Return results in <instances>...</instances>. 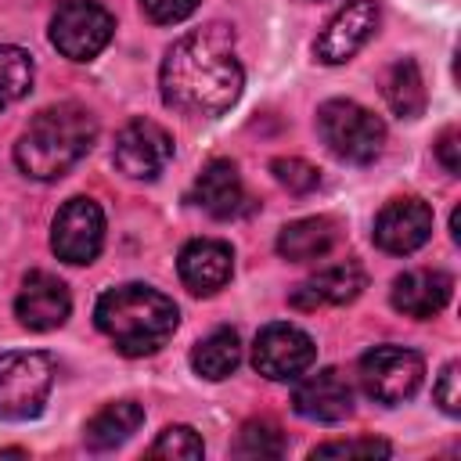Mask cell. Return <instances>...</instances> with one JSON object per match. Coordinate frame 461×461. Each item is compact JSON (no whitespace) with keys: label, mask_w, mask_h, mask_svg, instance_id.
Masks as SVG:
<instances>
[{"label":"cell","mask_w":461,"mask_h":461,"mask_svg":"<svg viewBox=\"0 0 461 461\" xmlns=\"http://www.w3.org/2000/svg\"><path fill=\"white\" fill-rule=\"evenodd\" d=\"M245 68L234 54V32L223 22L184 32L162 58L158 90L166 108L194 119H216L241 97Z\"/></svg>","instance_id":"1"},{"label":"cell","mask_w":461,"mask_h":461,"mask_svg":"<svg viewBox=\"0 0 461 461\" xmlns=\"http://www.w3.org/2000/svg\"><path fill=\"white\" fill-rule=\"evenodd\" d=\"M94 324L122 357H148L169 342L180 324V310L166 292L130 281L97 299Z\"/></svg>","instance_id":"2"},{"label":"cell","mask_w":461,"mask_h":461,"mask_svg":"<svg viewBox=\"0 0 461 461\" xmlns=\"http://www.w3.org/2000/svg\"><path fill=\"white\" fill-rule=\"evenodd\" d=\"M97 140V119L76 104L61 101L29 119L14 144V166L32 180H61Z\"/></svg>","instance_id":"3"},{"label":"cell","mask_w":461,"mask_h":461,"mask_svg":"<svg viewBox=\"0 0 461 461\" xmlns=\"http://www.w3.org/2000/svg\"><path fill=\"white\" fill-rule=\"evenodd\" d=\"M317 133L331 155L357 166L375 162L385 148V122L349 97H335L317 108Z\"/></svg>","instance_id":"4"},{"label":"cell","mask_w":461,"mask_h":461,"mask_svg":"<svg viewBox=\"0 0 461 461\" xmlns=\"http://www.w3.org/2000/svg\"><path fill=\"white\" fill-rule=\"evenodd\" d=\"M54 385V360L40 349L0 353V418L29 421L40 418Z\"/></svg>","instance_id":"5"},{"label":"cell","mask_w":461,"mask_h":461,"mask_svg":"<svg viewBox=\"0 0 461 461\" xmlns=\"http://www.w3.org/2000/svg\"><path fill=\"white\" fill-rule=\"evenodd\" d=\"M421 375H425L421 353H414L407 346H393V342L367 349L357 364V378H360L364 396L382 403V407H396V403L411 400L421 385Z\"/></svg>","instance_id":"6"},{"label":"cell","mask_w":461,"mask_h":461,"mask_svg":"<svg viewBox=\"0 0 461 461\" xmlns=\"http://www.w3.org/2000/svg\"><path fill=\"white\" fill-rule=\"evenodd\" d=\"M115 32V18L94 0H65L50 18V43L68 61L97 58Z\"/></svg>","instance_id":"7"},{"label":"cell","mask_w":461,"mask_h":461,"mask_svg":"<svg viewBox=\"0 0 461 461\" xmlns=\"http://www.w3.org/2000/svg\"><path fill=\"white\" fill-rule=\"evenodd\" d=\"M101 245H104V212H101V205L86 194L68 198L58 209L54 223H50L54 256L72 263V267H83V263H94L101 256Z\"/></svg>","instance_id":"8"},{"label":"cell","mask_w":461,"mask_h":461,"mask_svg":"<svg viewBox=\"0 0 461 461\" xmlns=\"http://www.w3.org/2000/svg\"><path fill=\"white\" fill-rule=\"evenodd\" d=\"M317 360L313 339L295 324H267L252 342V367L270 382H292L306 375Z\"/></svg>","instance_id":"9"},{"label":"cell","mask_w":461,"mask_h":461,"mask_svg":"<svg viewBox=\"0 0 461 461\" xmlns=\"http://www.w3.org/2000/svg\"><path fill=\"white\" fill-rule=\"evenodd\" d=\"M173 158V137L151 119H130L112 144V162L130 180H155Z\"/></svg>","instance_id":"10"},{"label":"cell","mask_w":461,"mask_h":461,"mask_svg":"<svg viewBox=\"0 0 461 461\" xmlns=\"http://www.w3.org/2000/svg\"><path fill=\"white\" fill-rule=\"evenodd\" d=\"M371 238L389 256H411L432 238V209L414 194L393 198L378 209Z\"/></svg>","instance_id":"11"},{"label":"cell","mask_w":461,"mask_h":461,"mask_svg":"<svg viewBox=\"0 0 461 461\" xmlns=\"http://www.w3.org/2000/svg\"><path fill=\"white\" fill-rule=\"evenodd\" d=\"M375 29H378V4L375 0H349L321 29L313 54L324 65H342L375 36Z\"/></svg>","instance_id":"12"},{"label":"cell","mask_w":461,"mask_h":461,"mask_svg":"<svg viewBox=\"0 0 461 461\" xmlns=\"http://www.w3.org/2000/svg\"><path fill=\"white\" fill-rule=\"evenodd\" d=\"M72 313V295L65 288L61 277L47 274V270H32L25 274L18 299H14V317L22 328L29 331H54L68 321Z\"/></svg>","instance_id":"13"},{"label":"cell","mask_w":461,"mask_h":461,"mask_svg":"<svg viewBox=\"0 0 461 461\" xmlns=\"http://www.w3.org/2000/svg\"><path fill=\"white\" fill-rule=\"evenodd\" d=\"M176 274L191 295H216L234 274V252L220 238H191L176 256Z\"/></svg>","instance_id":"14"},{"label":"cell","mask_w":461,"mask_h":461,"mask_svg":"<svg viewBox=\"0 0 461 461\" xmlns=\"http://www.w3.org/2000/svg\"><path fill=\"white\" fill-rule=\"evenodd\" d=\"M367 288V270L353 259L335 263L317 270L313 277H306L303 285H295V292L288 295V303L295 310H321V306H346L353 303L360 292Z\"/></svg>","instance_id":"15"},{"label":"cell","mask_w":461,"mask_h":461,"mask_svg":"<svg viewBox=\"0 0 461 461\" xmlns=\"http://www.w3.org/2000/svg\"><path fill=\"white\" fill-rule=\"evenodd\" d=\"M292 407L299 418H310V421H342L353 414V389L349 382L335 371V367H324L317 375H306L295 393H292Z\"/></svg>","instance_id":"16"},{"label":"cell","mask_w":461,"mask_h":461,"mask_svg":"<svg viewBox=\"0 0 461 461\" xmlns=\"http://www.w3.org/2000/svg\"><path fill=\"white\" fill-rule=\"evenodd\" d=\"M450 292H454V277L447 270H403L393 288H389V303L403 313V317H414V321H429L436 317L447 303H450Z\"/></svg>","instance_id":"17"},{"label":"cell","mask_w":461,"mask_h":461,"mask_svg":"<svg viewBox=\"0 0 461 461\" xmlns=\"http://www.w3.org/2000/svg\"><path fill=\"white\" fill-rule=\"evenodd\" d=\"M191 202L198 209H205L216 220H230L238 212H245V184L241 173L230 158H212L202 166V173L191 184Z\"/></svg>","instance_id":"18"},{"label":"cell","mask_w":461,"mask_h":461,"mask_svg":"<svg viewBox=\"0 0 461 461\" xmlns=\"http://www.w3.org/2000/svg\"><path fill=\"white\" fill-rule=\"evenodd\" d=\"M339 245V223L331 216H303L281 227L277 234V252L292 263H310L328 256Z\"/></svg>","instance_id":"19"},{"label":"cell","mask_w":461,"mask_h":461,"mask_svg":"<svg viewBox=\"0 0 461 461\" xmlns=\"http://www.w3.org/2000/svg\"><path fill=\"white\" fill-rule=\"evenodd\" d=\"M140 425H144V407L133 403V400H115V403H104V407L86 421L83 443H86V450L104 454V450L122 447Z\"/></svg>","instance_id":"20"},{"label":"cell","mask_w":461,"mask_h":461,"mask_svg":"<svg viewBox=\"0 0 461 461\" xmlns=\"http://www.w3.org/2000/svg\"><path fill=\"white\" fill-rule=\"evenodd\" d=\"M382 97L393 108V115H400V119H418L425 112L429 94H425V79H421V68L414 58H400L385 68Z\"/></svg>","instance_id":"21"},{"label":"cell","mask_w":461,"mask_h":461,"mask_svg":"<svg viewBox=\"0 0 461 461\" xmlns=\"http://www.w3.org/2000/svg\"><path fill=\"white\" fill-rule=\"evenodd\" d=\"M238 364H241V339L234 328H216L202 342H194V349H191V367L209 382L234 375Z\"/></svg>","instance_id":"22"},{"label":"cell","mask_w":461,"mask_h":461,"mask_svg":"<svg viewBox=\"0 0 461 461\" xmlns=\"http://www.w3.org/2000/svg\"><path fill=\"white\" fill-rule=\"evenodd\" d=\"M32 76H36L32 54L22 50V47L0 43V112L11 108L14 101H22V97L29 94Z\"/></svg>","instance_id":"23"},{"label":"cell","mask_w":461,"mask_h":461,"mask_svg":"<svg viewBox=\"0 0 461 461\" xmlns=\"http://www.w3.org/2000/svg\"><path fill=\"white\" fill-rule=\"evenodd\" d=\"M234 454L238 457H281L285 454V432L267 418H252L241 425Z\"/></svg>","instance_id":"24"},{"label":"cell","mask_w":461,"mask_h":461,"mask_svg":"<svg viewBox=\"0 0 461 461\" xmlns=\"http://www.w3.org/2000/svg\"><path fill=\"white\" fill-rule=\"evenodd\" d=\"M151 457H184V461H194L205 454V443L202 436L191 429V425H166L158 432V439L148 447Z\"/></svg>","instance_id":"25"},{"label":"cell","mask_w":461,"mask_h":461,"mask_svg":"<svg viewBox=\"0 0 461 461\" xmlns=\"http://www.w3.org/2000/svg\"><path fill=\"white\" fill-rule=\"evenodd\" d=\"M270 173L274 180L288 191V194H310L313 187H321V169L310 166L306 158H295V155H281L270 162Z\"/></svg>","instance_id":"26"},{"label":"cell","mask_w":461,"mask_h":461,"mask_svg":"<svg viewBox=\"0 0 461 461\" xmlns=\"http://www.w3.org/2000/svg\"><path fill=\"white\" fill-rule=\"evenodd\" d=\"M393 447L385 439L364 436V439H331L310 450V457H389Z\"/></svg>","instance_id":"27"},{"label":"cell","mask_w":461,"mask_h":461,"mask_svg":"<svg viewBox=\"0 0 461 461\" xmlns=\"http://www.w3.org/2000/svg\"><path fill=\"white\" fill-rule=\"evenodd\" d=\"M461 364L457 360H450L443 371H439V378H436V389H432V396H436V403L450 414V418H457L461 414Z\"/></svg>","instance_id":"28"},{"label":"cell","mask_w":461,"mask_h":461,"mask_svg":"<svg viewBox=\"0 0 461 461\" xmlns=\"http://www.w3.org/2000/svg\"><path fill=\"white\" fill-rule=\"evenodd\" d=\"M194 7H198V0H140V11L155 25H176V22L191 18Z\"/></svg>","instance_id":"29"},{"label":"cell","mask_w":461,"mask_h":461,"mask_svg":"<svg viewBox=\"0 0 461 461\" xmlns=\"http://www.w3.org/2000/svg\"><path fill=\"white\" fill-rule=\"evenodd\" d=\"M436 158L443 162V169L450 176L461 173V130L457 126H447L439 137H436Z\"/></svg>","instance_id":"30"},{"label":"cell","mask_w":461,"mask_h":461,"mask_svg":"<svg viewBox=\"0 0 461 461\" xmlns=\"http://www.w3.org/2000/svg\"><path fill=\"white\" fill-rule=\"evenodd\" d=\"M450 238H454V241H461V209H454V212H450Z\"/></svg>","instance_id":"31"}]
</instances>
